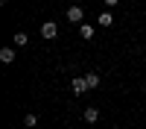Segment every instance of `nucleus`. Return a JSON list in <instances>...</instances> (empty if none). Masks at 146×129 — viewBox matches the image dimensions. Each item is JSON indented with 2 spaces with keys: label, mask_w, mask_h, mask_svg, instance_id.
Listing matches in <instances>:
<instances>
[{
  "label": "nucleus",
  "mask_w": 146,
  "mask_h": 129,
  "mask_svg": "<svg viewBox=\"0 0 146 129\" xmlns=\"http://www.w3.org/2000/svg\"><path fill=\"white\" fill-rule=\"evenodd\" d=\"M96 23H100V27H111V23H114V15H111V12H100Z\"/></svg>",
  "instance_id": "0eeeda50"
},
{
  "label": "nucleus",
  "mask_w": 146,
  "mask_h": 129,
  "mask_svg": "<svg viewBox=\"0 0 146 129\" xmlns=\"http://www.w3.org/2000/svg\"><path fill=\"white\" fill-rule=\"evenodd\" d=\"M117 3H120V0H105V6H108V9H114Z\"/></svg>",
  "instance_id": "9b49d317"
},
{
  "label": "nucleus",
  "mask_w": 146,
  "mask_h": 129,
  "mask_svg": "<svg viewBox=\"0 0 146 129\" xmlns=\"http://www.w3.org/2000/svg\"><path fill=\"white\" fill-rule=\"evenodd\" d=\"M79 35H82V38H85V41H91V38H94V35H96V29L91 27V23H82V27H79Z\"/></svg>",
  "instance_id": "423d86ee"
},
{
  "label": "nucleus",
  "mask_w": 146,
  "mask_h": 129,
  "mask_svg": "<svg viewBox=\"0 0 146 129\" xmlns=\"http://www.w3.org/2000/svg\"><path fill=\"white\" fill-rule=\"evenodd\" d=\"M56 35H58L56 21H44V23H41V38H44V41H53Z\"/></svg>",
  "instance_id": "f257e3e1"
},
{
  "label": "nucleus",
  "mask_w": 146,
  "mask_h": 129,
  "mask_svg": "<svg viewBox=\"0 0 146 129\" xmlns=\"http://www.w3.org/2000/svg\"><path fill=\"white\" fill-rule=\"evenodd\" d=\"M18 59V53H15V47H3V50H0V62L3 65H12Z\"/></svg>",
  "instance_id": "20e7f679"
},
{
  "label": "nucleus",
  "mask_w": 146,
  "mask_h": 129,
  "mask_svg": "<svg viewBox=\"0 0 146 129\" xmlns=\"http://www.w3.org/2000/svg\"><path fill=\"white\" fill-rule=\"evenodd\" d=\"M70 88H73V94H85V91H91L88 82H85V76H73V79H70Z\"/></svg>",
  "instance_id": "7ed1b4c3"
},
{
  "label": "nucleus",
  "mask_w": 146,
  "mask_h": 129,
  "mask_svg": "<svg viewBox=\"0 0 146 129\" xmlns=\"http://www.w3.org/2000/svg\"><path fill=\"white\" fill-rule=\"evenodd\" d=\"M85 82H88V88H100V74H85Z\"/></svg>",
  "instance_id": "6e6552de"
},
{
  "label": "nucleus",
  "mask_w": 146,
  "mask_h": 129,
  "mask_svg": "<svg viewBox=\"0 0 146 129\" xmlns=\"http://www.w3.org/2000/svg\"><path fill=\"white\" fill-rule=\"evenodd\" d=\"M12 41H15V47H27V44H29V35H27V32H15V38H12Z\"/></svg>",
  "instance_id": "1a4fd4ad"
},
{
  "label": "nucleus",
  "mask_w": 146,
  "mask_h": 129,
  "mask_svg": "<svg viewBox=\"0 0 146 129\" xmlns=\"http://www.w3.org/2000/svg\"><path fill=\"white\" fill-rule=\"evenodd\" d=\"M23 126H27V129H35V126H38V117H35V114H27V117H23Z\"/></svg>",
  "instance_id": "9d476101"
},
{
  "label": "nucleus",
  "mask_w": 146,
  "mask_h": 129,
  "mask_svg": "<svg viewBox=\"0 0 146 129\" xmlns=\"http://www.w3.org/2000/svg\"><path fill=\"white\" fill-rule=\"evenodd\" d=\"M67 21L76 23V27H82V23H85V9L82 6H70L67 9Z\"/></svg>",
  "instance_id": "f03ea898"
},
{
  "label": "nucleus",
  "mask_w": 146,
  "mask_h": 129,
  "mask_svg": "<svg viewBox=\"0 0 146 129\" xmlns=\"http://www.w3.org/2000/svg\"><path fill=\"white\" fill-rule=\"evenodd\" d=\"M82 117H85V123H96V120H100V109H96V106H88Z\"/></svg>",
  "instance_id": "39448f33"
}]
</instances>
